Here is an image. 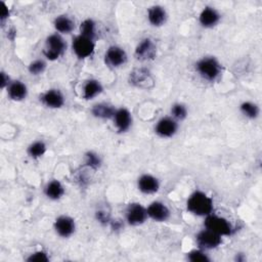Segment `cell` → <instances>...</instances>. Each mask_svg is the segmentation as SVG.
I'll use <instances>...</instances> for the list:
<instances>
[{
    "instance_id": "23",
    "label": "cell",
    "mask_w": 262,
    "mask_h": 262,
    "mask_svg": "<svg viewBox=\"0 0 262 262\" xmlns=\"http://www.w3.org/2000/svg\"><path fill=\"white\" fill-rule=\"evenodd\" d=\"M54 28L57 32L63 34H69L71 33L74 28L75 24L74 22L67 16H60L54 20Z\"/></svg>"
},
{
    "instance_id": "8",
    "label": "cell",
    "mask_w": 262,
    "mask_h": 262,
    "mask_svg": "<svg viewBox=\"0 0 262 262\" xmlns=\"http://www.w3.org/2000/svg\"><path fill=\"white\" fill-rule=\"evenodd\" d=\"M148 217L147 209L140 204H131L126 212V219L130 225H140L142 224Z\"/></svg>"
},
{
    "instance_id": "11",
    "label": "cell",
    "mask_w": 262,
    "mask_h": 262,
    "mask_svg": "<svg viewBox=\"0 0 262 262\" xmlns=\"http://www.w3.org/2000/svg\"><path fill=\"white\" fill-rule=\"evenodd\" d=\"M178 128H179V125L176 122V120H173L171 118H163L157 123L155 130L159 136L168 138V137H172L177 133Z\"/></svg>"
},
{
    "instance_id": "30",
    "label": "cell",
    "mask_w": 262,
    "mask_h": 262,
    "mask_svg": "<svg viewBox=\"0 0 262 262\" xmlns=\"http://www.w3.org/2000/svg\"><path fill=\"white\" fill-rule=\"evenodd\" d=\"M46 68V64L43 62V61H35L33 63L30 64L29 66V72L32 74V75H40L41 73L44 72Z\"/></svg>"
},
{
    "instance_id": "29",
    "label": "cell",
    "mask_w": 262,
    "mask_h": 262,
    "mask_svg": "<svg viewBox=\"0 0 262 262\" xmlns=\"http://www.w3.org/2000/svg\"><path fill=\"white\" fill-rule=\"evenodd\" d=\"M189 260L193 262H208L210 261V258L202 251L200 250H194L189 253Z\"/></svg>"
},
{
    "instance_id": "5",
    "label": "cell",
    "mask_w": 262,
    "mask_h": 262,
    "mask_svg": "<svg viewBox=\"0 0 262 262\" xmlns=\"http://www.w3.org/2000/svg\"><path fill=\"white\" fill-rule=\"evenodd\" d=\"M73 50L79 59L90 57L95 51L94 40L89 37L79 35L73 41Z\"/></svg>"
},
{
    "instance_id": "20",
    "label": "cell",
    "mask_w": 262,
    "mask_h": 262,
    "mask_svg": "<svg viewBox=\"0 0 262 262\" xmlns=\"http://www.w3.org/2000/svg\"><path fill=\"white\" fill-rule=\"evenodd\" d=\"M103 86L101 82L98 80H90L87 81L83 89V98L85 100H92L102 94Z\"/></svg>"
},
{
    "instance_id": "1",
    "label": "cell",
    "mask_w": 262,
    "mask_h": 262,
    "mask_svg": "<svg viewBox=\"0 0 262 262\" xmlns=\"http://www.w3.org/2000/svg\"><path fill=\"white\" fill-rule=\"evenodd\" d=\"M188 210L198 216H208L213 211V201L202 192H195L188 200Z\"/></svg>"
},
{
    "instance_id": "35",
    "label": "cell",
    "mask_w": 262,
    "mask_h": 262,
    "mask_svg": "<svg viewBox=\"0 0 262 262\" xmlns=\"http://www.w3.org/2000/svg\"><path fill=\"white\" fill-rule=\"evenodd\" d=\"M121 226H122V223L121 222H113L112 223V227L114 228V229H120L121 228Z\"/></svg>"
},
{
    "instance_id": "25",
    "label": "cell",
    "mask_w": 262,
    "mask_h": 262,
    "mask_svg": "<svg viewBox=\"0 0 262 262\" xmlns=\"http://www.w3.org/2000/svg\"><path fill=\"white\" fill-rule=\"evenodd\" d=\"M241 112L243 115L250 119H256L259 116V108L256 104H253L251 102H245L241 105Z\"/></svg>"
},
{
    "instance_id": "2",
    "label": "cell",
    "mask_w": 262,
    "mask_h": 262,
    "mask_svg": "<svg viewBox=\"0 0 262 262\" xmlns=\"http://www.w3.org/2000/svg\"><path fill=\"white\" fill-rule=\"evenodd\" d=\"M196 69L202 78L208 81H214L221 72L219 63L214 57H204L198 62Z\"/></svg>"
},
{
    "instance_id": "22",
    "label": "cell",
    "mask_w": 262,
    "mask_h": 262,
    "mask_svg": "<svg viewBox=\"0 0 262 262\" xmlns=\"http://www.w3.org/2000/svg\"><path fill=\"white\" fill-rule=\"evenodd\" d=\"M65 194V189L63 185L57 181H52L48 183L45 188V195L50 200H59Z\"/></svg>"
},
{
    "instance_id": "34",
    "label": "cell",
    "mask_w": 262,
    "mask_h": 262,
    "mask_svg": "<svg viewBox=\"0 0 262 262\" xmlns=\"http://www.w3.org/2000/svg\"><path fill=\"white\" fill-rule=\"evenodd\" d=\"M10 78L6 75V73H2V82H0V85H2V89H5L7 85H9Z\"/></svg>"
},
{
    "instance_id": "21",
    "label": "cell",
    "mask_w": 262,
    "mask_h": 262,
    "mask_svg": "<svg viewBox=\"0 0 262 262\" xmlns=\"http://www.w3.org/2000/svg\"><path fill=\"white\" fill-rule=\"evenodd\" d=\"M92 112H93V115L95 117H97V118L110 119V118H114L116 110L111 105H108V104H98V105L94 106Z\"/></svg>"
},
{
    "instance_id": "10",
    "label": "cell",
    "mask_w": 262,
    "mask_h": 262,
    "mask_svg": "<svg viewBox=\"0 0 262 262\" xmlns=\"http://www.w3.org/2000/svg\"><path fill=\"white\" fill-rule=\"evenodd\" d=\"M75 221L69 216H60L54 222V229L56 234L63 238L71 237L75 231Z\"/></svg>"
},
{
    "instance_id": "33",
    "label": "cell",
    "mask_w": 262,
    "mask_h": 262,
    "mask_svg": "<svg viewBox=\"0 0 262 262\" xmlns=\"http://www.w3.org/2000/svg\"><path fill=\"white\" fill-rule=\"evenodd\" d=\"M9 9L7 8V6L5 4H3V9H2V15H0V18H2V21H5L6 19L9 18Z\"/></svg>"
},
{
    "instance_id": "27",
    "label": "cell",
    "mask_w": 262,
    "mask_h": 262,
    "mask_svg": "<svg viewBox=\"0 0 262 262\" xmlns=\"http://www.w3.org/2000/svg\"><path fill=\"white\" fill-rule=\"evenodd\" d=\"M85 163H86L87 166H89L92 169H94V170L99 169L102 165L101 158L99 157V155H97L94 152H89L85 155Z\"/></svg>"
},
{
    "instance_id": "26",
    "label": "cell",
    "mask_w": 262,
    "mask_h": 262,
    "mask_svg": "<svg viewBox=\"0 0 262 262\" xmlns=\"http://www.w3.org/2000/svg\"><path fill=\"white\" fill-rule=\"evenodd\" d=\"M46 152V144L43 141H35L28 148V154L31 158L37 159L42 157Z\"/></svg>"
},
{
    "instance_id": "7",
    "label": "cell",
    "mask_w": 262,
    "mask_h": 262,
    "mask_svg": "<svg viewBox=\"0 0 262 262\" xmlns=\"http://www.w3.org/2000/svg\"><path fill=\"white\" fill-rule=\"evenodd\" d=\"M221 236L209 230L204 229L197 236V243L202 249H214L221 244Z\"/></svg>"
},
{
    "instance_id": "19",
    "label": "cell",
    "mask_w": 262,
    "mask_h": 262,
    "mask_svg": "<svg viewBox=\"0 0 262 262\" xmlns=\"http://www.w3.org/2000/svg\"><path fill=\"white\" fill-rule=\"evenodd\" d=\"M8 94L13 101H23L24 99H26L28 94L27 86L21 81H15L10 85Z\"/></svg>"
},
{
    "instance_id": "24",
    "label": "cell",
    "mask_w": 262,
    "mask_h": 262,
    "mask_svg": "<svg viewBox=\"0 0 262 262\" xmlns=\"http://www.w3.org/2000/svg\"><path fill=\"white\" fill-rule=\"evenodd\" d=\"M80 32H81L80 35L89 37L94 40L96 36V23L91 19L85 20L80 26Z\"/></svg>"
},
{
    "instance_id": "12",
    "label": "cell",
    "mask_w": 262,
    "mask_h": 262,
    "mask_svg": "<svg viewBox=\"0 0 262 262\" xmlns=\"http://www.w3.org/2000/svg\"><path fill=\"white\" fill-rule=\"evenodd\" d=\"M127 61V54L124 49L118 46H111L106 52V63L114 68L124 65Z\"/></svg>"
},
{
    "instance_id": "16",
    "label": "cell",
    "mask_w": 262,
    "mask_h": 262,
    "mask_svg": "<svg viewBox=\"0 0 262 262\" xmlns=\"http://www.w3.org/2000/svg\"><path fill=\"white\" fill-rule=\"evenodd\" d=\"M43 104L51 109H60L65 104L64 96L56 90H50L46 92L42 97Z\"/></svg>"
},
{
    "instance_id": "31",
    "label": "cell",
    "mask_w": 262,
    "mask_h": 262,
    "mask_svg": "<svg viewBox=\"0 0 262 262\" xmlns=\"http://www.w3.org/2000/svg\"><path fill=\"white\" fill-rule=\"evenodd\" d=\"M30 262H47L49 261V257L47 256V254L43 251H38L35 252L34 254H31V256L27 259Z\"/></svg>"
},
{
    "instance_id": "13",
    "label": "cell",
    "mask_w": 262,
    "mask_h": 262,
    "mask_svg": "<svg viewBox=\"0 0 262 262\" xmlns=\"http://www.w3.org/2000/svg\"><path fill=\"white\" fill-rule=\"evenodd\" d=\"M148 216L151 217L153 220L158 222L166 221L170 217V211L166 205L161 202H154L152 203L148 209Z\"/></svg>"
},
{
    "instance_id": "28",
    "label": "cell",
    "mask_w": 262,
    "mask_h": 262,
    "mask_svg": "<svg viewBox=\"0 0 262 262\" xmlns=\"http://www.w3.org/2000/svg\"><path fill=\"white\" fill-rule=\"evenodd\" d=\"M171 112H172L173 117L176 118V119H179V120H184V119H186L187 116H188V110H187L186 106H184V105H182V104L174 105V106L172 107Z\"/></svg>"
},
{
    "instance_id": "15",
    "label": "cell",
    "mask_w": 262,
    "mask_h": 262,
    "mask_svg": "<svg viewBox=\"0 0 262 262\" xmlns=\"http://www.w3.org/2000/svg\"><path fill=\"white\" fill-rule=\"evenodd\" d=\"M114 121H115V125L118 129L119 132H126L132 123V117L130 112L127 109H119L116 111L115 115H114Z\"/></svg>"
},
{
    "instance_id": "3",
    "label": "cell",
    "mask_w": 262,
    "mask_h": 262,
    "mask_svg": "<svg viewBox=\"0 0 262 262\" xmlns=\"http://www.w3.org/2000/svg\"><path fill=\"white\" fill-rule=\"evenodd\" d=\"M66 47L65 40L59 34H53L47 37L43 53L49 61H55L65 52Z\"/></svg>"
},
{
    "instance_id": "4",
    "label": "cell",
    "mask_w": 262,
    "mask_h": 262,
    "mask_svg": "<svg viewBox=\"0 0 262 262\" xmlns=\"http://www.w3.org/2000/svg\"><path fill=\"white\" fill-rule=\"evenodd\" d=\"M205 227L219 236H230L232 234V226L228 220L212 214L206 217Z\"/></svg>"
},
{
    "instance_id": "14",
    "label": "cell",
    "mask_w": 262,
    "mask_h": 262,
    "mask_svg": "<svg viewBox=\"0 0 262 262\" xmlns=\"http://www.w3.org/2000/svg\"><path fill=\"white\" fill-rule=\"evenodd\" d=\"M137 186H138V190L141 193L148 194V195L157 193L160 188L159 181L153 176H150V174H143L142 177H140L138 180Z\"/></svg>"
},
{
    "instance_id": "9",
    "label": "cell",
    "mask_w": 262,
    "mask_h": 262,
    "mask_svg": "<svg viewBox=\"0 0 262 262\" xmlns=\"http://www.w3.org/2000/svg\"><path fill=\"white\" fill-rule=\"evenodd\" d=\"M157 53V48L155 43L149 39H143L135 49V57L138 61H150L154 60Z\"/></svg>"
},
{
    "instance_id": "32",
    "label": "cell",
    "mask_w": 262,
    "mask_h": 262,
    "mask_svg": "<svg viewBox=\"0 0 262 262\" xmlns=\"http://www.w3.org/2000/svg\"><path fill=\"white\" fill-rule=\"evenodd\" d=\"M97 219L103 223V224H107L110 221V217L109 214H107L105 211H98L97 212Z\"/></svg>"
},
{
    "instance_id": "17",
    "label": "cell",
    "mask_w": 262,
    "mask_h": 262,
    "mask_svg": "<svg viewBox=\"0 0 262 262\" xmlns=\"http://www.w3.org/2000/svg\"><path fill=\"white\" fill-rule=\"evenodd\" d=\"M220 20L219 14L213 8H205L200 15V23L205 28L214 27Z\"/></svg>"
},
{
    "instance_id": "6",
    "label": "cell",
    "mask_w": 262,
    "mask_h": 262,
    "mask_svg": "<svg viewBox=\"0 0 262 262\" xmlns=\"http://www.w3.org/2000/svg\"><path fill=\"white\" fill-rule=\"evenodd\" d=\"M129 82L130 84L143 90H149L155 84L151 73L143 68L132 71L129 75Z\"/></svg>"
},
{
    "instance_id": "18",
    "label": "cell",
    "mask_w": 262,
    "mask_h": 262,
    "mask_svg": "<svg viewBox=\"0 0 262 262\" xmlns=\"http://www.w3.org/2000/svg\"><path fill=\"white\" fill-rule=\"evenodd\" d=\"M148 19L153 26L160 27V26L164 25L167 20L166 11L160 6L152 7L148 13Z\"/></svg>"
}]
</instances>
